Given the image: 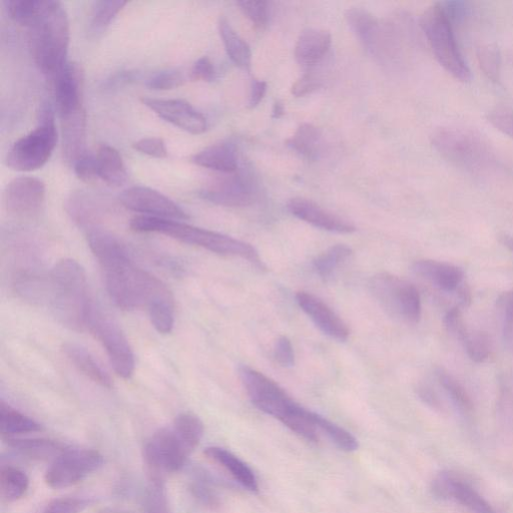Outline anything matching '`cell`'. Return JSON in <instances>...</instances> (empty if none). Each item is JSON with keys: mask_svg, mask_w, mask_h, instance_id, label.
I'll use <instances>...</instances> for the list:
<instances>
[{"mask_svg": "<svg viewBox=\"0 0 513 513\" xmlns=\"http://www.w3.org/2000/svg\"><path fill=\"white\" fill-rule=\"evenodd\" d=\"M49 302L61 324L77 332L87 329L94 300L86 272L76 260L64 259L52 270Z\"/></svg>", "mask_w": 513, "mask_h": 513, "instance_id": "cell-1", "label": "cell"}, {"mask_svg": "<svg viewBox=\"0 0 513 513\" xmlns=\"http://www.w3.org/2000/svg\"><path fill=\"white\" fill-rule=\"evenodd\" d=\"M435 151L447 162L474 177L499 170L500 162L491 145L478 133L460 127H442L430 137Z\"/></svg>", "mask_w": 513, "mask_h": 513, "instance_id": "cell-2", "label": "cell"}, {"mask_svg": "<svg viewBox=\"0 0 513 513\" xmlns=\"http://www.w3.org/2000/svg\"><path fill=\"white\" fill-rule=\"evenodd\" d=\"M30 49L39 70L52 80L69 63L70 22L60 2L49 0L44 13L29 28Z\"/></svg>", "mask_w": 513, "mask_h": 513, "instance_id": "cell-3", "label": "cell"}, {"mask_svg": "<svg viewBox=\"0 0 513 513\" xmlns=\"http://www.w3.org/2000/svg\"><path fill=\"white\" fill-rule=\"evenodd\" d=\"M130 226L138 233H158L219 255L241 257L250 262L260 263L257 250L250 244L180 221L138 216L131 221Z\"/></svg>", "mask_w": 513, "mask_h": 513, "instance_id": "cell-4", "label": "cell"}, {"mask_svg": "<svg viewBox=\"0 0 513 513\" xmlns=\"http://www.w3.org/2000/svg\"><path fill=\"white\" fill-rule=\"evenodd\" d=\"M420 25L440 66L455 80L469 82L471 73L460 52L455 26L448 18L442 3H436L425 11Z\"/></svg>", "mask_w": 513, "mask_h": 513, "instance_id": "cell-5", "label": "cell"}, {"mask_svg": "<svg viewBox=\"0 0 513 513\" xmlns=\"http://www.w3.org/2000/svg\"><path fill=\"white\" fill-rule=\"evenodd\" d=\"M58 143L55 112L50 103L41 107L39 124L11 148L7 165L14 171L33 172L51 159Z\"/></svg>", "mask_w": 513, "mask_h": 513, "instance_id": "cell-6", "label": "cell"}, {"mask_svg": "<svg viewBox=\"0 0 513 513\" xmlns=\"http://www.w3.org/2000/svg\"><path fill=\"white\" fill-rule=\"evenodd\" d=\"M195 449L173 425L158 430L144 448L149 479H165L181 470Z\"/></svg>", "mask_w": 513, "mask_h": 513, "instance_id": "cell-7", "label": "cell"}, {"mask_svg": "<svg viewBox=\"0 0 513 513\" xmlns=\"http://www.w3.org/2000/svg\"><path fill=\"white\" fill-rule=\"evenodd\" d=\"M87 329L105 348L116 373L130 379L136 367L132 347L116 320L95 302L90 310Z\"/></svg>", "mask_w": 513, "mask_h": 513, "instance_id": "cell-8", "label": "cell"}, {"mask_svg": "<svg viewBox=\"0 0 513 513\" xmlns=\"http://www.w3.org/2000/svg\"><path fill=\"white\" fill-rule=\"evenodd\" d=\"M373 297L389 315L399 321L416 324L421 318V297L410 282L397 276L381 273L370 281Z\"/></svg>", "mask_w": 513, "mask_h": 513, "instance_id": "cell-9", "label": "cell"}, {"mask_svg": "<svg viewBox=\"0 0 513 513\" xmlns=\"http://www.w3.org/2000/svg\"><path fill=\"white\" fill-rule=\"evenodd\" d=\"M241 381L252 403L286 425L301 407L275 381L249 367L239 368Z\"/></svg>", "mask_w": 513, "mask_h": 513, "instance_id": "cell-10", "label": "cell"}, {"mask_svg": "<svg viewBox=\"0 0 513 513\" xmlns=\"http://www.w3.org/2000/svg\"><path fill=\"white\" fill-rule=\"evenodd\" d=\"M104 464L103 455L94 449H66L46 472L47 484L55 489L78 484Z\"/></svg>", "mask_w": 513, "mask_h": 513, "instance_id": "cell-11", "label": "cell"}, {"mask_svg": "<svg viewBox=\"0 0 513 513\" xmlns=\"http://www.w3.org/2000/svg\"><path fill=\"white\" fill-rule=\"evenodd\" d=\"M120 201L127 209L143 214L170 220H187L189 215L174 201L162 193L143 186L124 191Z\"/></svg>", "mask_w": 513, "mask_h": 513, "instance_id": "cell-12", "label": "cell"}, {"mask_svg": "<svg viewBox=\"0 0 513 513\" xmlns=\"http://www.w3.org/2000/svg\"><path fill=\"white\" fill-rule=\"evenodd\" d=\"M45 183L34 177L13 180L5 194L6 207L11 215L19 219L38 216L46 201Z\"/></svg>", "mask_w": 513, "mask_h": 513, "instance_id": "cell-13", "label": "cell"}, {"mask_svg": "<svg viewBox=\"0 0 513 513\" xmlns=\"http://www.w3.org/2000/svg\"><path fill=\"white\" fill-rule=\"evenodd\" d=\"M431 490L437 498L454 501L472 513H498L468 482L451 471L438 473Z\"/></svg>", "mask_w": 513, "mask_h": 513, "instance_id": "cell-14", "label": "cell"}, {"mask_svg": "<svg viewBox=\"0 0 513 513\" xmlns=\"http://www.w3.org/2000/svg\"><path fill=\"white\" fill-rule=\"evenodd\" d=\"M142 102L161 119L189 134L201 135L207 131L206 118L185 100L143 98Z\"/></svg>", "mask_w": 513, "mask_h": 513, "instance_id": "cell-15", "label": "cell"}, {"mask_svg": "<svg viewBox=\"0 0 513 513\" xmlns=\"http://www.w3.org/2000/svg\"><path fill=\"white\" fill-rule=\"evenodd\" d=\"M52 82L60 117L83 108L84 72L79 64L68 63Z\"/></svg>", "mask_w": 513, "mask_h": 513, "instance_id": "cell-16", "label": "cell"}, {"mask_svg": "<svg viewBox=\"0 0 513 513\" xmlns=\"http://www.w3.org/2000/svg\"><path fill=\"white\" fill-rule=\"evenodd\" d=\"M287 208L293 216L316 228L338 234H350L356 231L351 222L325 210L311 200L293 198L288 202Z\"/></svg>", "mask_w": 513, "mask_h": 513, "instance_id": "cell-17", "label": "cell"}, {"mask_svg": "<svg viewBox=\"0 0 513 513\" xmlns=\"http://www.w3.org/2000/svg\"><path fill=\"white\" fill-rule=\"evenodd\" d=\"M296 302L324 334L337 341L348 339L349 329L347 325L318 297L307 292H298Z\"/></svg>", "mask_w": 513, "mask_h": 513, "instance_id": "cell-18", "label": "cell"}, {"mask_svg": "<svg viewBox=\"0 0 513 513\" xmlns=\"http://www.w3.org/2000/svg\"><path fill=\"white\" fill-rule=\"evenodd\" d=\"M144 308L160 334H170L175 325V300L168 286L153 277Z\"/></svg>", "mask_w": 513, "mask_h": 513, "instance_id": "cell-19", "label": "cell"}, {"mask_svg": "<svg viewBox=\"0 0 513 513\" xmlns=\"http://www.w3.org/2000/svg\"><path fill=\"white\" fill-rule=\"evenodd\" d=\"M200 197L219 206L247 207L253 204L255 194L246 178L234 176L202 190Z\"/></svg>", "mask_w": 513, "mask_h": 513, "instance_id": "cell-20", "label": "cell"}, {"mask_svg": "<svg viewBox=\"0 0 513 513\" xmlns=\"http://www.w3.org/2000/svg\"><path fill=\"white\" fill-rule=\"evenodd\" d=\"M414 273L434 286L446 292H459L464 280V272L461 268L435 260H419L413 265Z\"/></svg>", "mask_w": 513, "mask_h": 513, "instance_id": "cell-21", "label": "cell"}, {"mask_svg": "<svg viewBox=\"0 0 513 513\" xmlns=\"http://www.w3.org/2000/svg\"><path fill=\"white\" fill-rule=\"evenodd\" d=\"M63 132V155L69 165L84 156L86 151L87 119L84 109L61 117Z\"/></svg>", "mask_w": 513, "mask_h": 513, "instance_id": "cell-22", "label": "cell"}, {"mask_svg": "<svg viewBox=\"0 0 513 513\" xmlns=\"http://www.w3.org/2000/svg\"><path fill=\"white\" fill-rule=\"evenodd\" d=\"M331 35L323 30L309 29L304 31L295 47L296 61L304 67L320 64L330 51Z\"/></svg>", "mask_w": 513, "mask_h": 513, "instance_id": "cell-23", "label": "cell"}, {"mask_svg": "<svg viewBox=\"0 0 513 513\" xmlns=\"http://www.w3.org/2000/svg\"><path fill=\"white\" fill-rule=\"evenodd\" d=\"M207 457L224 467L243 487L252 492L259 490L258 479L247 463L231 451L212 446L205 450Z\"/></svg>", "mask_w": 513, "mask_h": 513, "instance_id": "cell-24", "label": "cell"}, {"mask_svg": "<svg viewBox=\"0 0 513 513\" xmlns=\"http://www.w3.org/2000/svg\"><path fill=\"white\" fill-rule=\"evenodd\" d=\"M192 161L199 167L224 174H233L239 167L236 148L229 143L210 146L196 154Z\"/></svg>", "mask_w": 513, "mask_h": 513, "instance_id": "cell-25", "label": "cell"}, {"mask_svg": "<svg viewBox=\"0 0 513 513\" xmlns=\"http://www.w3.org/2000/svg\"><path fill=\"white\" fill-rule=\"evenodd\" d=\"M63 350L75 367L93 382L105 388L113 387L109 373L86 348L76 343H66Z\"/></svg>", "mask_w": 513, "mask_h": 513, "instance_id": "cell-26", "label": "cell"}, {"mask_svg": "<svg viewBox=\"0 0 513 513\" xmlns=\"http://www.w3.org/2000/svg\"><path fill=\"white\" fill-rule=\"evenodd\" d=\"M96 156L99 179L110 186L121 187L128 180L127 168L124 160L114 147L103 144L99 147Z\"/></svg>", "mask_w": 513, "mask_h": 513, "instance_id": "cell-27", "label": "cell"}, {"mask_svg": "<svg viewBox=\"0 0 513 513\" xmlns=\"http://www.w3.org/2000/svg\"><path fill=\"white\" fill-rule=\"evenodd\" d=\"M345 17L349 27L363 46L372 54H376L381 33L377 19L361 8L348 10Z\"/></svg>", "mask_w": 513, "mask_h": 513, "instance_id": "cell-28", "label": "cell"}, {"mask_svg": "<svg viewBox=\"0 0 513 513\" xmlns=\"http://www.w3.org/2000/svg\"><path fill=\"white\" fill-rule=\"evenodd\" d=\"M66 210L80 227L92 228L102 218L104 207L95 196L77 192L67 200Z\"/></svg>", "mask_w": 513, "mask_h": 513, "instance_id": "cell-29", "label": "cell"}, {"mask_svg": "<svg viewBox=\"0 0 513 513\" xmlns=\"http://www.w3.org/2000/svg\"><path fill=\"white\" fill-rule=\"evenodd\" d=\"M219 33L230 60L237 67L249 71L252 62L251 49L225 18L219 21Z\"/></svg>", "mask_w": 513, "mask_h": 513, "instance_id": "cell-30", "label": "cell"}, {"mask_svg": "<svg viewBox=\"0 0 513 513\" xmlns=\"http://www.w3.org/2000/svg\"><path fill=\"white\" fill-rule=\"evenodd\" d=\"M42 430V425L5 401L0 403V431L4 436L15 437Z\"/></svg>", "mask_w": 513, "mask_h": 513, "instance_id": "cell-31", "label": "cell"}, {"mask_svg": "<svg viewBox=\"0 0 513 513\" xmlns=\"http://www.w3.org/2000/svg\"><path fill=\"white\" fill-rule=\"evenodd\" d=\"M8 444L23 456L32 459L56 458L66 450V446L63 443L45 438L22 439L8 437Z\"/></svg>", "mask_w": 513, "mask_h": 513, "instance_id": "cell-32", "label": "cell"}, {"mask_svg": "<svg viewBox=\"0 0 513 513\" xmlns=\"http://www.w3.org/2000/svg\"><path fill=\"white\" fill-rule=\"evenodd\" d=\"M322 132L310 125H301L289 141V146L308 160H316L320 154Z\"/></svg>", "mask_w": 513, "mask_h": 513, "instance_id": "cell-33", "label": "cell"}, {"mask_svg": "<svg viewBox=\"0 0 513 513\" xmlns=\"http://www.w3.org/2000/svg\"><path fill=\"white\" fill-rule=\"evenodd\" d=\"M435 375L455 408L464 416L470 415L473 410V403L463 385L442 368H438Z\"/></svg>", "mask_w": 513, "mask_h": 513, "instance_id": "cell-34", "label": "cell"}, {"mask_svg": "<svg viewBox=\"0 0 513 513\" xmlns=\"http://www.w3.org/2000/svg\"><path fill=\"white\" fill-rule=\"evenodd\" d=\"M127 5V2H120V0L95 2L90 15L91 33L95 36L104 33Z\"/></svg>", "mask_w": 513, "mask_h": 513, "instance_id": "cell-35", "label": "cell"}, {"mask_svg": "<svg viewBox=\"0 0 513 513\" xmlns=\"http://www.w3.org/2000/svg\"><path fill=\"white\" fill-rule=\"evenodd\" d=\"M30 487V478L23 470L7 466L0 473V491L9 502L23 498Z\"/></svg>", "mask_w": 513, "mask_h": 513, "instance_id": "cell-36", "label": "cell"}, {"mask_svg": "<svg viewBox=\"0 0 513 513\" xmlns=\"http://www.w3.org/2000/svg\"><path fill=\"white\" fill-rule=\"evenodd\" d=\"M49 0H10L5 2L6 9L13 21L30 28L44 13Z\"/></svg>", "mask_w": 513, "mask_h": 513, "instance_id": "cell-37", "label": "cell"}, {"mask_svg": "<svg viewBox=\"0 0 513 513\" xmlns=\"http://www.w3.org/2000/svg\"><path fill=\"white\" fill-rule=\"evenodd\" d=\"M351 255L352 250L350 247L343 244L335 245L317 257L313 262V266L317 274L327 280L335 274L339 266L345 263Z\"/></svg>", "mask_w": 513, "mask_h": 513, "instance_id": "cell-38", "label": "cell"}, {"mask_svg": "<svg viewBox=\"0 0 513 513\" xmlns=\"http://www.w3.org/2000/svg\"><path fill=\"white\" fill-rule=\"evenodd\" d=\"M144 510L145 513H172L164 479H149Z\"/></svg>", "mask_w": 513, "mask_h": 513, "instance_id": "cell-39", "label": "cell"}, {"mask_svg": "<svg viewBox=\"0 0 513 513\" xmlns=\"http://www.w3.org/2000/svg\"><path fill=\"white\" fill-rule=\"evenodd\" d=\"M316 420L320 432L325 433L339 449L346 452H354L358 449V441L349 431L318 413Z\"/></svg>", "mask_w": 513, "mask_h": 513, "instance_id": "cell-40", "label": "cell"}, {"mask_svg": "<svg viewBox=\"0 0 513 513\" xmlns=\"http://www.w3.org/2000/svg\"><path fill=\"white\" fill-rule=\"evenodd\" d=\"M496 307L501 319L504 346L513 351V290L502 293Z\"/></svg>", "mask_w": 513, "mask_h": 513, "instance_id": "cell-41", "label": "cell"}, {"mask_svg": "<svg viewBox=\"0 0 513 513\" xmlns=\"http://www.w3.org/2000/svg\"><path fill=\"white\" fill-rule=\"evenodd\" d=\"M212 478L203 471L197 472L196 478L192 481L191 491L204 505L215 508L220 505V498L214 489Z\"/></svg>", "mask_w": 513, "mask_h": 513, "instance_id": "cell-42", "label": "cell"}, {"mask_svg": "<svg viewBox=\"0 0 513 513\" xmlns=\"http://www.w3.org/2000/svg\"><path fill=\"white\" fill-rule=\"evenodd\" d=\"M477 59L484 75L492 82H498L501 68V57L494 45H485L478 49Z\"/></svg>", "mask_w": 513, "mask_h": 513, "instance_id": "cell-43", "label": "cell"}, {"mask_svg": "<svg viewBox=\"0 0 513 513\" xmlns=\"http://www.w3.org/2000/svg\"><path fill=\"white\" fill-rule=\"evenodd\" d=\"M462 344L468 357L475 363L484 362L490 355V340L485 332H469Z\"/></svg>", "mask_w": 513, "mask_h": 513, "instance_id": "cell-44", "label": "cell"}, {"mask_svg": "<svg viewBox=\"0 0 513 513\" xmlns=\"http://www.w3.org/2000/svg\"><path fill=\"white\" fill-rule=\"evenodd\" d=\"M186 82L184 74L179 70H165L152 75L146 86L155 91H168L181 87Z\"/></svg>", "mask_w": 513, "mask_h": 513, "instance_id": "cell-45", "label": "cell"}, {"mask_svg": "<svg viewBox=\"0 0 513 513\" xmlns=\"http://www.w3.org/2000/svg\"><path fill=\"white\" fill-rule=\"evenodd\" d=\"M237 6L243 14L258 28H265L269 21L268 3L263 0H243Z\"/></svg>", "mask_w": 513, "mask_h": 513, "instance_id": "cell-46", "label": "cell"}, {"mask_svg": "<svg viewBox=\"0 0 513 513\" xmlns=\"http://www.w3.org/2000/svg\"><path fill=\"white\" fill-rule=\"evenodd\" d=\"M91 501L79 497H61L51 501L43 513H82Z\"/></svg>", "mask_w": 513, "mask_h": 513, "instance_id": "cell-47", "label": "cell"}, {"mask_svg": "<svg viewBox=\"0 0 513 513\" xmlns=\"http://www.w3.org/2000/svg\"><path fill=\"white\" fill-rule=\"evenodd\" d=\"M487 121L499 132L513 139V109L495 107L487 113Z\"/></svg>", "mask_w": 513, "mask_h": 513, "instance_id": "cell-48", "label": "cell"}, {"mask_svg": "<svg viewBox=\"0 0 513 513\" xmlns=\"http://www.w3.org/2000/svg\"><path fill=\"white\" fill-rule=\"evenodd\" d=\"M443 322L447 332L463 343L469 331L465 325L460 309L458 307L450 308L446 312Z\"/></svg>", "mask_w": 513, "mask_h": 513, "instance_id": "cell-49", "label": "cell"}, {"mask_svg": "<svg viewBox=\"0 0 513 513\" xmlns=\"http://www.w3.org/2000/svg\"><path fill=\"white\" fill-rule=\"evenodd\" d=\"M133 148L147 156L165 159L168 157L166 143L161 138H144L134 143Z\"/></svg>", "mask_w": 513, "mask_h": 513, "instance_id": "cell-50", "label": "cell"}, {"mask_svg": "<svg viewBox=\"0 0 513 513\" xmlns=\"http://www.w3.org/2000/svg\"><path fill=\"white\" fill-rule=\"evenodd\" d=\"M73 167L77 177L86 183H91L99 178L96 156L88 152L82 156Z\"/></svg>", "mask_w": 513, "mask_h": 513, "instance_id": "cell-51", "label": "cell"}, {"mask_svg": "<svg viewBox=\"0 0 513 513\" xmlns=\"http://www.w3.org/2000/svg\"><path fill=\"white\" fill-rule=\"evenodd\" d=\"M140 74L135 71H122L109 78L103 85L105 91L115 92L139 81Z\"/></svg>", "mask_w": 513, "mask_h": 513, "instance_id": "cell-52", "label": "cell"}, {"mask_svg": "<svg viewBox=\"0 0 513 513\" xmlns=\"http://www.w3.org/2000/svg\"><path fill=\"white\" fill-rule=\"evenodd\" d=\"M274 356L278 363L284 367H292L295 364V353L292 343L286 336L277 339L274 349Z\"/></svg>", "mask_w": 513, "mask_h": 513, "instance_id": "cell-53", "label": "cell"}, {"mask_svg": "<svg viewBox=\"0 0 513 513\" xmlns=\"http://www.w3.org/2000/svg\"><path fill=\"white\" fill-rule=\"evenodd\" d=\"M442 6L455 27L464 23L471 14L469 4L464 2H442Z\"/></svg>", "mask_w": 513, "mask_h": 513, "instance_id": "cell-54", "label": "cell"}, {"mask_svg": "<svg viewBox=\"0 0 513 513\" xmlns=\"http://www.w3.org/2000/svg\"><path fill=\"white\" fill-rule=\"evenodd\" d=\"M191 78L196 81L213 82L216 78V70L207 57L200 58L193 66Z\"/></svg>", "mask_w": 513, "mask_h": 513, "instance_id": "cell-55", "label": "cell"}, {"mask_svg": "<svg viewBox=\"0 0 513 513\" xmlns=\"http://www.w3.org/2000/svg\"><path fill=\"white\" fill-rule=\"evenodd\" d=\"M321 87V81L314 75L307 74L299 79L292 87V94L296 98L311 95Z\"/></svg>", "mask_w": 513, "mask_h": 513, "instance_id": "cell-56", "label": "cell"}, {"mask_svg": "<svg viewBox=\"0 0 513 513\" xmlns=\"http://www.w3.org/2000/svg\"><path fill=\"white\" fill-rule=\"evenodd\" d=\"M417 394L424 404L430 408L443 412L445 407L437 392L427 384H420L417 387Z\"/></svg>", "mask_w": 513, "mask_h": 513, "instance_id": "cell-57", "label": "cell"}, {"mask_svg": "<svg viewBox=\"0 0 513 513\" xmlns=\"http://www.w3.org/2000/svg\"><path fill=\"white\" fill-rule=\"evenodd\" d=\"M267 93V83L260 80H253L250 89L249 107L256 108L264 99Z\"/></svg>", "mask_w": 513, "mask_h": 513, "instance_id": "cell-58", "label": "cell"}, {"mask_svg": "<svg viewBox=\"0 0 513 513\" xmlns=\"http://www.w3.org/2000/svg\"><path fill=\"white\" fill-rule=\"evenodd\" d=\"M500 243L513 254V237L507 234H502L499 237Z\"/></svg>", "mask_w": 513, "mask_h": 513, "instance_id": "cell-59", "label": "cell"}, {"mask_svg": "<svg viewBox=\"0 0 513 513\" xmlns=\"http://www.w3.org/2000/svg\"><path fill=\"white\" fill-rule=\"evenodd\" d=\"M285 115V108L284 105L281 102H276L273 111H272V117L274 119H280Z\"/></svg>", "mask_w": 513, "mask_h": 513, "instance_id": "cell-60", "label": "cell"}]
</instances>
